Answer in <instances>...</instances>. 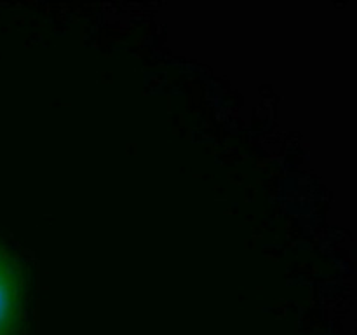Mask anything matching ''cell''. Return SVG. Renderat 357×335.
<instances>
[{
	"instance_id": "1",
	"label": "cell",
	"mask_w": 357,
	"mask_h": 335,
	"mask_svg": "<svg viewBox=\"0 0 357 335\" xmlns=\"http://www.w3.org/2000/svg\"><path fill=\"white\" fill-rule=\"evenodd\" d=\"M23 318L20 278L13 262L0 250V335H17Z\"/></svg>"
}]
</instances>
